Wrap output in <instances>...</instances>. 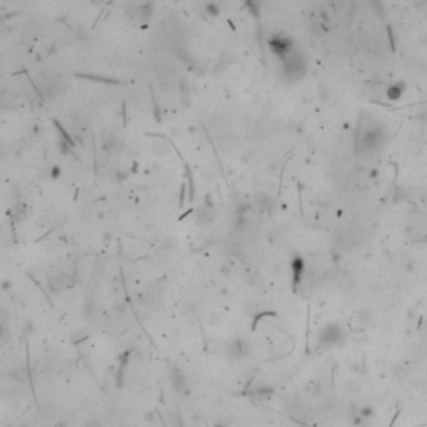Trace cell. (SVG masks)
<instances>
[{
    "instance_id": "8fae6325",
    "label": "cell",
    "mask_w": 427,
    "mask_h": 427,
    "mask_svg": "<svg viewBox=\"0 0 427 427\" xmlns=\"http://www.w3.org/2000/svg\"><path fill=\"white\" fill-rule=\"evenodd\" d=\"M85 427H104V426L97 417H90V419H87V421H85Z\"/></svg>"
},
{
    "instance_id": "9c48e42d",
    "label": "cell",
    "mask_w": 427,
    "mask_h": 427,
    "mask_svg": "<svg viewBox=\"0 0 427 427\" xmlns=\"http://www.w3.org/2000/svg\"><path fill=\"white\" fill-rule=\"evenodd\" d=\"M167 421H169V426H170V427H184V424H182V417H180V414L174 412V410H170V412H167Z\"/></svg>"
},
{
    "instance_id": "ba28073f",
    "label": "cell",
    "mask_w": 427,
    "mask_h": 427,
    "mask_svg": "<svg viewBox=\"0 0 427 427\" xmlns=\"http://www.w3.org/2000/svg\"><path fill=\"white\" fill-rule=\"evenodd\" d=\"M95 306H97V304H95V299H93V297L85 299V302H84V314L87 315V317H93V314L97 312Z\"/></svg>"
},
{
    "instance_id": "6da1fadb",
    "label": "cell",
    "mask_w": 427,
    "mask_h": 427,
    "mask_svg": "<svg viewBox=\"0 0 427 427\" xmlns=\"http://www.w3.org/2000/svg\"><path fill=\"white\" fill-rule=\"evenodd\" d=\"M385 130L376 117H369V120L359 119L356 132V152L357 156H372L382 149L385 142Z\"/></svg>"
},
{
    "instance_id": "3957f363",
    "label": "cell",
    "mask_w": 427,
    "mask_h": 427,
    "mask_svg": "<svg viewBox=\"0 0 427 427\" xmlns=\"http://www.w3.org/2000/svg\"><path fill=\"white\" fill-rule=\"evenodd\" d=\"M252 347L250 342L242 337H235V339H230L225 345V354L232 362H241V360H246L247 357L250 356Z\"/></svg>"
},
{
    "instance_id": "5b68a950",
    "label": "cell",
    "mask_w": 427,
    "mask_h": 427,
    "mask_svg": "<svg viewBox=\"0 0 427 427\" xmlns=\"http://www.w3.org/2000/svg\"><path fill=\"white\" fill-rule=\"evenodd\" d=\"M169 381L172 389L176 390L179 396H189L190 389H189V382H187V377L184 371L180 367H170L169 369Z\"/></svg>"
},
{
    "instance_id": "7a4b0ae2",
    "label": "cell",
    "mask_w": 427,
    "mask_h": 427,
    "mask_svg": "<svg viewBox=\"0 0 427 427\" xmlns=\"http://www.w3.org/2000/svg\"><path fill=\"white\" fill-rule=\"evenodd\" d=\"M344 337H345L344 329L340 327L339 324L331 322V324H325L319 331V334H317V344H319L320 349H332L342 344Z\"/></svg>"
},
{
    "instance_id": "7c38bea8",
    "label": "cell",
    "mask_w": 427,
    "mask_h": 427,
    "mask_svg": "<svg viewBox=\"0 0 427 427\" xmlns=\"http://www.w3.org/2000/svg\"><path fill=\"white\" fill-rule=\"evenodd\" d=\"M7 332V324H5V317L0 315V339H2L3 336H5Z\"/></svg>"
},
{
    "instance_id": "277c9868",
    "label": "cell",
    "mask_w": 427,
    "mask_h": 427,
    "mask_svg": "<svg viewBox=\"0 0 427 427\" xmlns=\"http://www.w3.org/2000/svg\"><path fill=\"white\" fill-rule=\"evenodd\" d=\"M72 284H74V280L67 272H55V274H50L47 277V287L52 294H62V292L72 287Z\"/></svg>"
},
{
    "instance_id": "9a60e30c",
    "label": "cell",
    "mask_w": 427,
    "mask_h": 427,
    "mask_svg": "<svg viewBox=\"0 0 427 427\" xmlns=\"http://www.w3.org/2000/svg\"><path fill=\"white\" fill-rule=\"evenodd\" d=\"M22 427H28V426H22Z\"/></svg>"
},
{
    "instance_id": "4fadbf2b",
    "label": "cell",
    "mask_w": 427,
    "mask_h": 427,
    "mask_svg": "<svg viewBox=\"0 0 427 427\" xmlns=\"http://www.w3.org/2000/svg\"><path fill=\"white\" fill-rule=\"evenodd\" d=\"M419 120H422V122H426V124H427V109L419 113Z\"/></svg>"
},
{
    "instance_id": "52a82bcc",
    "label": "cell",
    "mask_w": 427,
    "mask_h": 427,
    "mask_svg": "<svg viewBox=\"0 0 427 427\" xmlns=\"http://www.w3.org/2000/svg\"><path fill=\"white\" fill-rule=\"evenodd\" d=\"M404 84L401 82H396V84H390L385 87V97H387L389 100H392V102H397V100H401V97L404 95Z\"/></svg>"
},
{
    "instance_id": "8992f818",
    "label": "cell",
    "mask_w": 427,
    "mask_h": 427,
    "mask_svg": "<svg viewBox=\"0 0 427 427\" xmlns=\"http://www.w3.org/2000/svg\"><path fill=\"white\" fill-rule=\"evenodd\" d=\"M304 274H306V262L302 257H295L292 260V282H294V286H299L302 282Z\"/></svg>"
},
{
    "instance_id": "5bb4252c",
    "label": "cell",
    "mask_w": 427,
    "mask_h": 427,
    "mask_svg": "<svg viewBox=\"0 0 427 427\" xmlns=\"http://www.w3.org/2000/svg\"><path fill=\"white\" fill-rule=\"evenodd\" d=\"M410 2H412L414 5H422V3H426L427 0H410Z\"/></svg>"
},
{
    "instance_id": "30bf717a",
    "label": "cell",
    "mask_w": 427,
    "mask_h": 427,
    "mask_svg": "<svg viewBox=\"0 0 427 427\" xmlns=\"http://www.w3.org/2000/svg\"><path fill=\"white\" fill-rule=\"evenodd\" d=\"M10 377H12V379H15L17 382H25V381L28 379V374H27L25 369L17 367V369H15V371H12Z\"/></svg>"
}]
</instances>
